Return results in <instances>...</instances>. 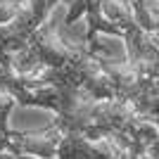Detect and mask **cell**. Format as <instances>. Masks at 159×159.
Segmentation results:
<instances>
[{"instance_id": "1", "label": "cell", "mask_w": 159, "mask_h": 159, "mask_svg": "<svg viewBox=\"0 0 159 159\" xmlns=\"http://www.w3.org/2000/svg\"><path fill=\"white\" fill-rule=\"evenodd\" d=\"M69 5V12L64 14V24L71 26L76 24L79 19H86L88 21V31H86V43L88 50L98 52L100 45H98V36L100 33H109V36H116V29L112 26V21L102 14V2L105 0H62Z\"/></svg>"}, {"instance_id": "2", "label": "cell", "mask_w": 159, "mask_h": 159, "mask_svg": "<svg viewBox=\"0 0 159 159\" xmlns=\"http://www.w3.org/2000/svg\"><path fill=\"white\" fill-rule=\"evenodd\" d=\"M14 105H17V100L10 93L0 90V150H2V152L19 154V133L21 131H12L10 124H7L10 112H12Z\"/></svg>"}, {"instance_id": "3", "label": "cell", "mask_w": 159, "mask_h": 159, "mask_svg": "<svg viewBox=\"0 0 159 159\" xmlns=\"http://www.w3.org/2000/svg\"><path fill=\"white\" fill-rule=\"evenodd\" d=\"M0 159H36L33 154H14V152H2L0 150Z\"/></svg>"}]
</instances>
